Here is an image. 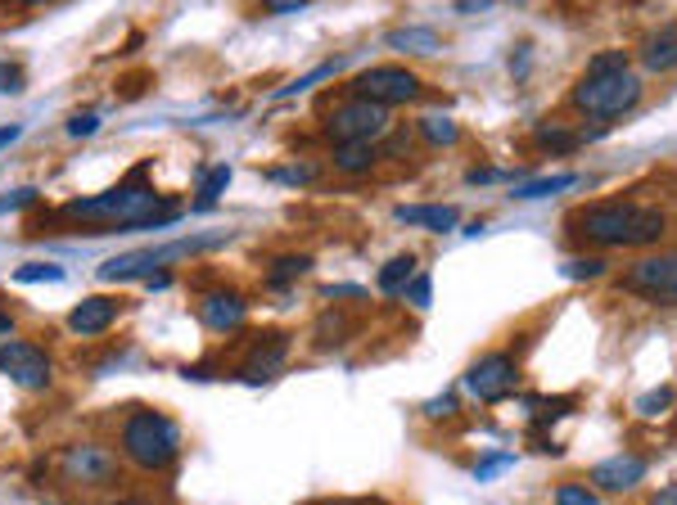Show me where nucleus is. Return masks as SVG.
<instances>
[{"mask_svg":"<svg viewBox=\"0 0 677 505\" xmlns=\"http://www.w3.org/2000/svg\"><path fill=\"white\" fill-rule=\"evenodd\" d=\"M222 244V235H200V239H181V244H163V248H140V253H122V258H109L100 267V280L109 284H127V280H150L154 271L172 267L181 253H200V248H213Z\"/></svg>","mask_w":677,"mask_h":505,"instance_id":"5","label":"nucleus"},{"mask_svg":"<svg viewBox=\"0 0 677 505\" xmlns=\"http://www.w3.org/2000/svg\"><path fill=\"white\" fill-rule=\"evenodd\" d=\"M416 271H420V262H416V253H398V258H389L379 267V276H375V284H379V293H402L411 280H416Z\"/></svg>","mask_w":677,"mask_h":505,"instance_id":"18","label":"nucleus"},{"mask_svg":"<svg viewBox=\"0 0 677 505\" xmlns=\"http://www.w3.org/2000/svg\"><path fill=\"white\" fill-rule=\"evenodd\" d=\"M284 362H289V334H280V330L258 334L245 357H239V379L245 384H267V379L280 375Z\"/></svg>","mask_w":677,"mask_h":505,"instance_id":"12","label":"nucleus"},{"mask_svg":"<svg viewBox=\"0 0 677 505\" xmlns=\"http://www.w3.org/2000/svg\"><path fill=\"white\" fill-rule=\"evenodd\" d=\"M664 411H673V388L668 384L651 388L646 397H637V416H664Z\"/></svg>","mask_w":677,"mask_h":505,"instance_id":"32","label":"nucleus"},{"mask_svg":"<svg viewBox=\"0 0 677 505\" xmlns=\"http://www.w3.org/2000/svg\"><path fill=\"white\" fill-rule=\"evenodd\" d=\"M394 217L402 226H420V230H433V235H448V230H456L461 213L452 204H402Z\"/></svg>","mask_w":677,"mask_h":505,"instance_id":"16","label":"nucleus"},{"mask_svg":"<svg viewBox=\"0 0 677 505\" xmlns=\"http://www.w3.org/2000/svg\"><path fill=\"white\" fill-rule=\"evenodd\" d=\"M642 68L646 73H673L677 68V23L655 28L642 45Z\"/></svg>","mask_w":677,"mask_h":505,"instance_id":"17","label":"nucleus"},{"mask_svg":"<svg viewBox=\"0 0 677 505\" xmlns=\"http://www.w3.org/2000/svg\"><path fill=\"white\" fill-rule=\"evenodd\" d=\"M14 140H23V127H19V122L0 127V149H6V144H14Z\"/></svg>","mask_w":677,"mask_h":505,"instance_id":"44","label":"nucleus"},{"mask_svg":"<svg viewBox=\"0 0 677 505\" xmlns=\"http://www.w3.org/2000/svg\"><path fill=\"white\" fill-rule=\"evenodd\" d=\"M267 181H280V185H312V181H316V168H312V163H289V168H267Z\"/></svg>","mask_w":677,"mask_h":505,"instance_id":"29","label":"nucleus"},{"mask_svg":"<svg viewBox=\"0 0 677 505\" xmlns=\"http://www.w3.org/2000/svg\"><path fill=\"white\" fill-rule=\"evenodd\" d=\"M118 298H105V293H95V298H86V302H77L73 308V316H68V330L77 334V339H100V334H109V325L118 321Z\"/></svg>","mask_w":677,"mask_h":505,"instance_id":"14","label":"nucleus"},{"mask_svg":"<svg viewBox=\"0 0 677 505\" xmlns=\"http://www.w3.org/2000/svg\"><path fill=\"white\" fill-rule=\"evenodd\" d=\"M267 6V14H299V10H308V0H262Z\"/></svg>","mask_w":677,"mask_h":505,"instance_id":"40","label":"nucleus"},{"mask_svg":"<svg viewBox=\"0 0 677 505\" xmlns=\"http://www.w3.org/2000/svg\"><path fill=\"white\" fill-rule=\"evenodd\" d=\"M55 222L64 226H105V230H154V226H172L181 222V204L176 198H159L154 185L144 181H122L95 198H77L55 213Z\"/></svg>","mask_w":677,"mask_h":505,"instance_id":"1","label":"nucleus"},{"mask_svg":"<svg viewBox=\"0 0 677 505\" xmlns=\"http://www.w3.org/2000/svg\"><path fill=\"white\" fill-rule=\"evenodd\" d=\"M353 95L362 99H375V105L394 109V105H411L420 95V77L411 68H398V64H379V68H366L353 77Z\"/></svg>","mask_w":677,"mask_h":505,"instance_id":"9","label":"nucleus"},{"mask_svg":"<svg viewBox=\"0 0 677 505\" xmlns=\"http://www.w3.org/2000/svg\"><path fill=\"white\" fill-rule=\"evenodd\" d=\"M36 198H41V190H36V185H23V190L0 194V217H6V213H23V208H32Z\"/></svg>","mask_w":677,"mask_h":505,"instance_id":"33","label":"nucleus"},{"mask_svg":"<svg viewBox=\"0 0 677 505\" xmlns=\"http://www.w3.org/2000/svg\"><path fill=\"white\" fill-rule=\"evenodd\" d=\"M420 136H425V144L429 149H448V144H456V122L452 118H443V114H429V118H420Z\"/></svg>","mask_w":677,"mask_h":505,"instance_id":"23","label":"nucleus"},{"mask_svg":"<svg viewBox=\"0 0 677 505\" xmlns=\"http://www.w3.org/2000/svg\"><path fill=\"white\" fill-rule=\"evenodd\" d=\"M303 271H312V258H308V253H289V258H276V262L267 267V284L284 289V284H294Z\"/></svg>","mask_w":677,"mask_h":505,"instance_id":"21","label":"nucleus"},{"mask_svg":"<svg viewBox=\"0 0 677 505\" xmlns=\"http://www.w3.org/2000/svg\"><path fill=\"white\" fill-rule=\"evenodd\" d=\"M578 185V176H542V181H528V185H515L511 194L515 198H551V194H565V190H573Z\"/></svg>","mask_w":677,"mask_h":505,"instance_id":"24","label":"nucleus"},{"mask_svg":"<svg viewBox=\"0 0 677 505\" xmlns=\"http://www.w3.org/2000/svg\"><path fill=\"white\" fill-rule=\"evenodd\" d=\"M14 330V321H10V312L6 308H0V334H10Z\"/></svg>","mask_w":677,"mask_h":505,"instance_id":"47","label":"nucleus"},{"mask_svg":"<svg viewBox=\"0 0 677 505\" xmlns=\"http://www.w3.org/2000/svg\"><path fill=\"white\" fill-rule=\"evenodd\" d=\"M646 479V461L642 456H610L592 470V483L601 492H627V487H637Z\"/></svg>","mask_w":677,"mask_h":505,"instance_id":"15","label":"nucleus"},{"mask_svg":"<svg viewBox=\"0 0 677 505\" xmlns=\"http://www.w3.org/2000/svg\"><path fill=\"white\" fill-rule=\"evenodd\" d=\"M551 501H556V505H601V496H597L592 487H583V483H560Z\"/></svg>","mask_w":677,"mask_h":505,"instance_id":"31","label":"nucleus"},{"mask_svg":"<svg viewBox=\"0 0 677 505\" xmlns=\"http://www.w3.org/2000/svg\"><path fill=\"white\" fill-rule=\"evenodd\" d=\"M488 6H493V0H456L461 14H479V10H488Z\"/></svg>","mask_w":677,"mask_h":505,"instance_id":"45","label":"nucleus"},{"mask_svg":"<svg viewBox=\"0 0 677 505\" xmlns=\"http://www.w3.org/2000/svg\"><path fill=\"white\" fill-rule=\"evenodd\" d=\"M389 45L394 50H416V55H439V50H443V41L433 36L429 28H402V32L389 36Z\"/></svg>","mask_w":677,"mask_h":505,"instance_id":"22","label":"nucleus"},{"mask_svg":"<svg viewBox=\"0 0 677 505\" xmlns=\"http://www.w3.org/2000/svg\"><path fill=\"white\" fill-rule=\"evenodd\" d=\"M334 73H344V60H325L321 68H312V73H303V77H294L289 86H280V95L289 99V95H303V90H312V86H321V82H330Z\"/></svg>","mask_w":677,"mask_h":505,"instance_id":"26","label":"nucleus"},{"mask_svg":"<svg viewBox=\"0 0 677 505\" xmlns=\"http://www.w3.org/2000/svg\"><path fill=\"white\" fill-rule=\"evenodd\" d=\"M573 230L601 248H651L664 239L668 217L659 208H637V204H627V198H610V204L578 213Z\"/></svg>","mask_w":677,"mask_h":505,"instance_id":"2","label":"nucleus"},{"mask_svg":"<svg viewBox=\"0 0 677 505\" xmlns=\"http://www.w3.org/2000/svg\"><path fill=\"white\" fill-rule=\"evenodd\" d=\"M122 451L144 470V474H159L176 461V451H181V429L172 416L163 411H150V407H136L127 411L122 420Z\"/></svg>","mask_w":677,"mask_h":505,"instance_id":"4","label":"nucleus"},{"mask_svg":"<svg viewBox=\"0 0 677 505\" xmlns=\"http://www.w3.org/2000/svg\"><path fill=\"white\" fill-rule=\"evenodd\" d=\"M601 271H605V258H583V262H569L565 267L569 280H597Z\"/></svg>","mask_w":677,"mask_h":505,"instance_id":"36","label":"nucleus"},{"mask_svg":"<svg viewBox=\"0 0 677 505\" xmlns=\"http://www.w3.org/2000/svg\"><path fill=\"white\" fill-rule=\"evenodd\" d=\"M23 90V68L19 64H0V95H19Z\"/></svg>","mask_w":677,"mask_h":505,"instance_id":"37","label":"nucleus"},{"mask_svg":"<svg viewBox=\"0 0 677 505\" xmlns=\"http://www.w3.org/2000/svg\"><path fill=\"white\" fill-rule=\"evenodd\" d=\"M127 505H144V501H127Z\"/></svg>","mask_w":677,"mask_h":505,"instance_id":"49","label":"nucleus"},{"mask_svg":"<svg viewBox=\"0 0 677 505\" xmlns=\"http://www.w3.org/2000/svg\"><path fill=\"white\" fill-rule=\"evenodd\" d=\"M168 284H172V271H168V267H163V271H154L150 280H144V289H150V293H159V289H168Z\"/></svg>","mask_w":677,"mask_h":505,"instance_id":"43","label":"nucleus"},{"mask_svg":"<svg viewBox=\"0 0 677 505\" xmlns=\"http://www.w3.org/2000/svg\"><path fill=\"white\" fill-rule=\"evenodd\" d=\"M651 505H677V487H664V492H655V496H651Z\"/></svg>","mask_w":677,"mask_h":505,"instance_id":"46","label":"nucleus"},{"mask_svg":"<svg viewBox=\"0 0 677 505\" xmlns=\"http://www.w3.org/2000/svg\"><path fill=\"white\" fill-rule=\"evenodd\" d=\"M384 131H389V109L375 105V99H348V105H338L325 114V136L334 144H357V140H379Z\"/></svg>","mask_w":677,"mask_h":505,"instance_id":"7","label":"nucleus"},{"mask_svg":"<svg viewBox=\"0 0 677 505\" xmlns=\"http://www.w3.org/2000/svg\"><path fill=\"white\" fill-rule=\"evenodd\" d=\"M642 105V77L633 68H623V73H601V77H588L578 82L569 90V109L573 114H583L588 122L597 127H610L619 118H627Z\"/></svg>","mask_w":677,"mask_h":505,"instance_id":"3","label":"nucleus"},{"mask_svg":"<svg viewBox=\"0 0 677 505\" xmlns=\"http://www.w3.org/2000/svg\"><path fill=\"white\" fill-rule=\"evenodd\" d=\"M14 280L19 284H60L64 280V267L60 262H28V267L14 271Z\"/></svg>","mask_w":677,"mask_h":505,"instance_id":"28","label":"nucleus"},{"mask_svg":"<svg viewBox=\"0 0 677 505\" xmlns=\"http://www.w3.org/2000/svg\"><path fill=\"white\" fill-rule=\"evenodd\" d=\"M389 154H394V159H407V154H411V131H398V136H394Z\"/></svg>","mask_w":677,"mask_h":505,"instance_id":"42","label":"nucleus"},{"mask_svg":"<svg viewBox=\"0 0 677 505\" xmlns=\"http://www.w3.org/2000/svg\"><path fill=\"white\" fill-rule=\"evenodd\" d=\"M249 316V302L239 289H208L200 298V321L213 330V334H235Z\"/></svg>","mask_w":677,"mask_h":505,"instance_id":"13","label":"nucleus"},{"mask_svg":"<svg viewBox=\"0 0 677 505\" xmlns=\"http://www.w3.org/2000/svg\"><path fill=\"white\" fill-rule=\"evenodd\" d=\"M465 388L479 401H506L519 388V370H515V362L506 357V352H488V357H479L465 370Z\"/></svg>","mask_w":677,"mask_h":505,"instance_id":"11","label":"nucleus"},{"mask_svg":"<svg viewBox=\"0 0 677 505\" xmlns=\"http://www.w3.org/2000/svg\"><path fill=\"white\" fill-rule=\"evenodd\" d=\"M334 168L338 172H353V176L370 172L375 168V144H366V140H357V144H334Z\"/></svg>","mask_w":677,"mask_h":505,"instance_id":"19","label":"nucleus"},{"mask_svg":"<svg viewBox=\"0 0 677 505\" xmlns=\"http://www.w3.org/2000/svg\"><path fill=\"white\" fill-rule=\"evenodd\" d=\"M623 289L655 308H677V253H646L623 271Z\"/></svg>","mask_w":677,"mask_h":505,"instance_id":"6","label":"nucleus"},{"mask_svg":"<svg viewBox=\"0 0 677 505\" xmlns=\"http://www.w3.org/2000/svg\"><path fill=\"white\" fill-rule=\"evenodd\" d=\"M456 407H461V401H456V393L448 388L443 397H433V401H429L425 416H429V420H448V416H456Z\"/></svg>","mask_w":677,"mask_h":505,"instance_id":"35","label":"nucleus"},{"mask_svg":"<svg viewBox=\"0 0 677 505\" xmlns=\"http://www.w3.org/2000/svg\"><path fill=\"white\" fill-rule=\"evenodd\" d=\"M19 6H45V0H19Z\"/></svg>","mask_w":677,"mask_h":505,"instance_id":"48","label":"nucleus"},{"mask_svg":"<svg viewBox=\"0 0 677 505\" xmlns=\"http://www.w3.org/2000/svg\"><path fill=\"white\" fill-rule=\"evenodd\" d=\"M506 465H515L511 451H493V456H483V461L474 465V479H497Z\"/></svg>","mask_w":677,"mask_h":505,"instance_id":"34","label":"nucleus"},{"mask_svg":"<svg viewBox=\"0 0 677 505\" xmlns=\"http://www.w3.org/2000/svg\"><path fill=\"white\" fill-rule=\"evenodd\" d=\"M375 505H379V501H375Z\"/></svg>","mask_w":677,"mask_h":505,"instance_id":"50","label":"nucleus"},{"mask_svg":"<svg viewBox=\"0 0 677 505\" xmlns=\"http://www.w3.org/2000/svg\"><path fill=\"white\" fill-rule=\"evenodd\" d=\"M502 176H506V172H497V168H474L465 181H470V185H493V181H502Z\"/></svg>","mask_w":677,"mask_h":505,"instance_id":"41","label":"nucleus"},{"mask_svg":"<svg viewBox=\"0 0 677 505\" xmlns=\"http://www.w3.org/2000/svg\"><path fill=\"white\" fill-rule=\"evenodd\" d=\"M0 370H6L19 388L28 393H41V388H51L55 384V362H51V352H45L41 343L32 339H14L0 347Z\"/></svg>","mask_w":677,"mask_h":505,"instance_id":"8","label":"nucleus"},{"mask_svg":"<svg viewBox=\"0 0 677 505\" xmlns=\"http://www.w3.org/2000/svg\"><path fill=\"white\" fill-rule=\"evenodd\" d=\"M226 185H230V163H217L213 172H204V185L195 190V208H213Z\"/></svg>","mask_w":677,"mask_h":505,"instance_id":"25","label":"nucleus"},{"mask_svg":"<svg viewBox=\"0 0 677 505\" xmlns=\"http://www.w3.org/2000/svg\"><path fill=\"white\" fill-rule=\"evenodd\" d=\"M402 293L416 302V308H429V276H416V280H411Z\"/></svg>","mask_w":677,"mask_h":505,"instance_id":"39","label":"nucleus"},{"mask_svg":"<svg viewBox=\"0 0 677 505\" xmlns=\"http://www.w3.org/2000/svg\"><path fill=\"white\" fill-rule=\"evenodd\" d=\"M60 470H64V479L77 483V487H105V483L118 479L114 451L95 447V442H77V447H68L64 456H60Z\"/></svg>","mask_w":677,"mask_h":505,"instance_id":"10","label":"nucleus"},{"mask_svg":"<svg viewBox=\"0 0 677 505\" xmlns=\"http://www.w3.org/2000/svg\"><path fill=\"white\" fill-rule=\"evenodd\" d=\"M623 68H633L627 64V50H601V55L588 60V77H601V73H623Z\"/></svg>","mask_w":677,"mask_h":505,"instance_id":"30","label":"nucleus"},{"mask_svg":"<svg viewBox=\"0 0 677 505\" xmlns=\"http://www.w3.org/2000/svg\"><path fill=\"white\" fill-rule=\"evenodd\" d=\"M578 144H583V136L569 131V127H560V122L538 127V149H542V154H573Z\"/></svg>","mask_w":677,"mask_h":505,"instance_id":"20","label":"nucleus"},{"mask_svg":"<svg viewBox=\"0 0 677 505\" xmlns=\"http://www.w3.org/2000/svg\"><path fill=\"white\" fill-rule=\"evenodd\" d=\"M524 407H528V416H534V429H542L547 420H560V416H569V411H573V401H569V397H560V401H542V397H524Z\"/></svg>","mask_w":677,"mask_h":505,"instance_id":"27","label":"nucleus"},{"mask_svg":"<svg viewBox=\"0 0 677 505\" xmlns=\"http://www.w3.org/2000/svg\"><path fill=\"white\" fill-rule=\"evenodd\" d=\"M95 127H100V114H77V118H68V136H73V140L90 136Z\"/></svg>","mask_w":677,"mask_h":505,"instance_id":"38","label":"nucleus"}]
</instances>
